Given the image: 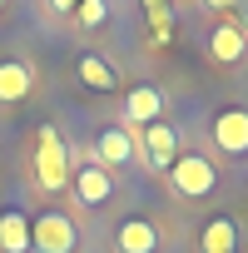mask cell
Here are the masks:
<instances>
[{
    "label": "cell",
    "mask_w": 248,
    "mask_h": 253,
    "mask_svg": "<svg viewBox=\"0 0 248 253\" xmlns=\"http://www.w3.org/2000/svg\"><path fill=\"white\" fill-rule=\"evenodd\" d=\"M20 164H25V179H30V189H35L45 204H60V199L70 194L75 149H70V139L55 129V124H40V129L25 139V154H20Z\"/></svg>",
    "instance_id": "obj_1"
},
{
    "label": "cell",
    "mask_w": 248,
    "mask_h": 253,
    "mask_svg": "<svg viewBox=\"0 0 248 253\" xmlns=\"http://www.w3.org/2000/svg\"><path fill=\"white\" fill-rule=\"evenodd\" d=\"M218 184H223V169L213 164L208 149H179V159L164 174V189L174 204H208L218 194Z\"/></svg>",
    "instance_id": "obj_2"
},
{
    "label": "cell",
    "mask_w": 248,
    "mask_h": 253,
    "mask_svg": "<svg viewBox=\"0 0 248 253\" xmlns=\"http://www.w3.org/2000/svg\"><path fill=\"white\" fill-rule=\"evenodd\" d=\"M80 213H109L114 204H119V179L109 174V169H99L94 159H89V149L84 154H75V169H70V194H65Z\"/></svg>",
    "instance_id": "obj_3"
},
{
    "label": "cell",
    "mask_w": 248,
    "mask_h": 253,
    "mask_svg": "<svg viewBox=\"0 0 248 253\" xmlns=\"http://www.w3.org/2000/svg\"><path fill=\"white\" fill-rule=\"evenodd\" d=\"M84 243V228H80V213L65 209V204H40L30 213V248L35 253H80Z\"/></svg>",
    "instance_id": "obj_4"
},
{
    "label": "cell",
    "mask_w": 248,
    "mask_h": 253,
    "mask_svg": "<svg viewBox=\"0 0 248 253\" xmlns=\"http://www.w3.org/2000/svg\"><path fill=\"white\" fill-rule=\"evenodd\" d=\"M134 149H139V129H129L124 119H104L94 129V139H89V159L109 174L134 169Z\"/></svg>",
    "instance_id": "obj_5"
},
{
    "label": "cell",
    "mask_w": 248,
    "mask_h": 253,
    "mask_svg": "<svg viewBox=\"0 0 248 253\" xmlns=\"http://www.w3.org/2000/svg\"><path fill=\"white\" fill-rule=\"evenodd\" d=\"M109 248L114 253H164L169 248V228L154 218V213H124L114 228H109Z\"/></svg>",
    "instance_id": "obj_6"
},
{
    "label": "cell",
    "mask_w": 248,
    "mask_h": 253,
    "mask_svg": "<svg viewBox=\"0 0 248 253\" xmlns=\"http://www.w3.org/2000/svg\"><path fill=\"white\" fill-rule=\"evenodd\" d=\"M179 129H174V124H144V129H139V149H134V164L149 174V179H164L169 174V164L179 159Z\"/></svg>",
    "instance_id": "obj_7"
},
{
    "label": "cell",
    "mask_w": 248,
    "mask_h": 253,
    "mask_svg": "<svg viewBox=\"0 0 248 253\" xmlns=\"http://www.w3.org/2000/svg\"><path fill=\"white\" fill-rule=\"evenodd\" d=\"M208 144L218 159H248V104H223L208 119Z\"/></svg>",
    "instance_id": "obj_8"
},
{
    "label": "cell",
    "mask_w": 248,
    "mask_h": 253,
    "mask_svg": "<svg viewBox=\"0 0 248 253\" xmlns=\"http://www.w3.org/2000/svg\"><path fill=\"white\" fill-rule=\"evenodd\" d=\"M164 109H169L164 89H159V84H149V80H134L129 89H124L119 119L129 124V129H144V124H159V119H164Z\"/></svg>",
    "instance_id": "obj_9"
},
{
    "label": "cell",
    "mask_w": 248,
    "mask_h": 253,
    "mask_svg": "<svg viewBox=\"0 0 248 253\" xmlns=\"http://www.w3.org/2000/svg\"><path fill=\"white\" fill-rule=\"evenodd\" d=\"M204 55H208V65H218V70H233V65H243L248 60V35H243V25L228 15V20H213V30H208V40H204Z\"/></svg>",
    "instance_id": "obj_10"
},
{
    "label": "cell",
    "mask_w": 248,
    "mask_h": 253,
    "mask_svg": "<svg viewBox=\"0 0 248 253\" xmlns=\"http://www.w3.org/2000/svg\"><path fill=\"white\" fill-rule=\"evenodd\" d=\"M30 94H35V70H30V60H20V55H0V114L20 109Z\"/></svg>",
    "instance_id": "obj_11"
},
{
    "label": "cell",
    "mask_w": 248,
    "mask_h": 253,
    "mask_svg": "<svg viewBox=\"0 0 248 253\" xmlns=\"http://www.w3.org/2000/svg\"><path fill=\"white\" fill-rule=\"evenodd\" d=\"M75 80H80L89 94H114V89L124 84L119 65H114L109 55H99V50H75Z\"/></svg>",
    "instance_id": "obj_12"
},
{
    "label": "cell",
    "mask_w": 248,
    "mask_h": 253,
    "mask_svg": "<svg viewBox=\"0 0 248 253\" xmlns=\"http://www.w3.org/2000/svg\"><path fill=\"white\" fill-rule=\"evenodd\" d=\"M199 253H243V223L233 213H208L194 233Z\"/></svg>",
    "instance_id": "obj_13"
},
{
    "label": "cell",
    "mask_w": 248,
    "mask_h": 253,
    "mask_svg": "<svg viewBox=\"0 0 248 253\" xmlns=\"http://www.w3.org/2000/svg\"><path fill=\"white\" fill-rule=\"evenodd\" d=\"M0 253H35L30 248V213L20 204H0Z\"/></svg>",
    "instance_id": "obj_14"
},
{
    "label": "cell",
    "mask_w": 248,
    "mask_h": 253,
    "mask_svg": "<svg viewBox=\"0 0 248 253\" xmlns=\"http://www.w3.org/2000/svg\"><path fill=\"white\" fill-rule=\"evenodd\" d=\"M109 15H114L109 0H80L75 15H70V25H75L80 35H94V30H104V25H109Z\"/></svg>",
    "instance_id": "obj_15"
},
{
    "label": "cell",
    "mask_w": 248,
    "mask_h": 253,
    "mask_svg": "<svg viewBox=\"0 0 248 253\" xmlns=\"http://www.w3.org/2000/svg\"><path fill=\"white\" fill-rule=\"evenodd\" d=\"M199 5H204V15L228 20V15H238V5H243V0H199Z\"/></svg>",
    "instance_id": "obj_16"
},
{
    "label": "cell",
    "mask_w": 248,
    "mask_h": 253,
    "mask_svg": "<svg viewBox=\"0 0 248 253\" xmlns=\"http://www.w3.org/2000/svg\"><path fill=\"white\" fill-rule=\"evenodd\" d=\"M75 5H80V0H45V10H50L55 20H70V15H75Z\"/></svg>",
    "instance_id": "obj_17"
},
{
    "label": "cell",
    "mask_w": 248,
    "mask_h": 253,
    "mask_svg": "<svg viewBox=\"0 0 248 253\" xmlns=\"http://www.w3.org/2000/svg\"><path fill=\"white\" fill-rule=\"evenodd\" d=\"M10 5H15V0H0V15H5V10H10Z\"/></svg>",
    "instance_id": "obj_18"
}]
</instances>
